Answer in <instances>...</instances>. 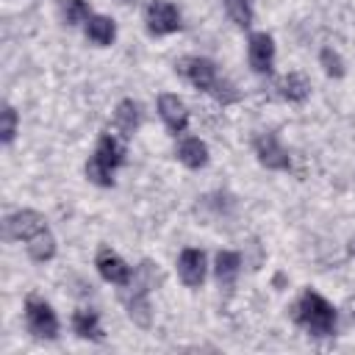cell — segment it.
Wrapping results in <instances>:
<instances>
[{"label": "cell", "mask_w": 355, "mask_h": 355, "mask_svg": "<svg viewBox=\"0 0 355 355\" xmlns=\"http://www.w3.org/2000/svg\"><path fill=\"white\" fill-rule=\"evenodd\" d=\"M128 147H125V136H119L116 130H105L92 153V158L86 161V178L94 186H114V172L125 164Z\"/></svg>", "instance_id": "6da1fadb"}, {"label": "cell", "mask_w": 355, "mask_h": 355, "mask_svg": "<svg viewBox=\"0 0 355 355\" xmlns=\"http://www.w3.org/2000/svg\"><path fill=\"white\" fill-rule=\"evenodd\" d=\"M252 150L258 155V164L266 166V169H275V172H283L291 166V155L288 150L280 144V139L272 133V130H263L252 139Z\"/></svg>", "instance_id": "5b68a950"}, {"label": "cell", "mask_w": 355, "mask_h": 355, "mask_svg": "<svg viewBox=\"0 0 355 355\" xmlns=\"http://www.w3.org/2000/svg\"><path fill=\"white\" fill-rule=\"evenodd\" d=\"M72 330H75L80 338L103 341V327H100V316H97V311H89V308L75 311V313H72Z\"/></svg>", "instance_id": "ac0fdd59"}, {"label": "cell", "mask_w": 355, "mask_h": 355, "mask_svg": "<svg viewBox=\"0 0 355 355\" xmlns=\"http://www.w3.org/2000/svg\"><path fill=\"white\" fill-rule=\"evenodd\" d=\"M225 11L230 17V22H236L239 28H250L252 25V0H225Z\"/></svg>", "instance_id": "ffe728a7"}, {"label": "cell", "mask_w": 355, "mask_h": 355, "mask_svg": "<svg viewBox=\"0 0 355 355\" xmlns=\"http://www.w3.org/2000/svg\"><path fill=\"white\" fill-rule=\"evenodd\" d=\"M144 22H147V31L153 36H169L175 31H180V11L169 3V0H153L144 11Z\"/></svg>", "instance_id": "52a82bcc"}, {"label": "cell", "mask_w": 355, "mask_h": 355, "mask_svg": "<svg viewBox=\"0 0 355 355\" xmlns=\"http://www.w3.org/2000/svg\"><path fill=\"white\" fill-rule=\"evenodd\" d=\"M294 322L308 333V336H316V338H327L336 333V324H338V316H336V308L316 291L305 288L300 294V300L294 302Z\"/></svg>", "instance_id": "3957f363"}, {"label": "cell", "mask_w": 355, "mask_h": 355, "mask_svg": "<svg viewBox=\"0 0 355 355\" xmlns=\"http://www.w3.org/2000/svg\"><path fill=\"white\" fill-rule=\"evenodd\" d=\"M116 36V25L111 17H103V14H92L86 19V39L97 47H108Z\"/></svg>", "instance_id": "2e32d148"}, {"label": "cell", "mask_w": 355, "mask_h": 355, "mask_svg": "<svg viewBox=\"0 0 355 355\" xmlns=\"http://www.w3.org/2000/svg\"><path fill=\"white\" fill-rule=\"evenodd\" d=\"M92 17V8L86 0H61V19L67 25H80Z\"/></svg>", "instance_id": "44dd1931"}, {"label": "cell", "mask_w": 355, "mask_h": 355, "mask_svg": "<svg viewBox=\"0 0 355 355\" xmlns=\"http://www.w3.org/2000/svg\"><path fill=\"white\" fill-rule=\"evenodd\" d=\"M28 255L36 263H47L55 255V239H53V233L50 230H42L33 239H28Z\"/></svg>", "instance_id": "d6986e66"}, {"label": "cell", "mask_w": 355, "mask_h": 355, "mask_svg": "<svg viewBox=\"0 0 355 355\" xmlns=\"http://www.w3.org/2000/svg\"><path fill=\"white\" fill-rule=\"evenodd\" d=\"M277 94H280L283 100H288V103H302V100H308V94H311V80H308L302 72H288V75L277 83Z\"/></svg>", "instance_id": "e0dca14e"}, {"label": "cell", "mask_w": 355, "mask_h": 355, "mask_svg": "<svg viewBox=\"0 0 355 355\" xmlns=\"http://www.w3.org/2000/svg\"><path fill=\"white\" fill-rule=\"evenodd\" d=\"M25 324H28V333L33 338L53 341L58 336V316H55L53 305L44 302L42 297H36V294H31L25 300Z\"/></svg>", "instance_id": "277c9868"}, {"label": "cell", "mask_w": 355, "mask_h": 355, "mask_svg": "<svg viewBox=\"0 0 355 355\" xmlns=\"http://www.w3.org/2000/svg\"><path fill=\"white\" fill-rule=\"evenodd\" d=\"M178 69L189 78V83H191L194 89L208 92V94L216 89V83H219V78H222V75L216 72V64H214L211 58H202V55H189V58H183Z\"/></svg>", "instance_id": "ba28073f"}, {"label": "cell", "mask_w": 355, "mask_h": 355, "mask_svg": "<svg viewBox=\"0 0 355 355\" xmlns=\"http://www.w3.org/2000/svg\"><path fill=\"white\" fill-rule=\"evenodd\" d=\"M141 119H144L141 105L128 97V100H122V103L116 105V111H114V130H116L119 136L130 139V136L141 128Z\"/></svg>", "instance_id": "4fadbf2b"}, {"label": "cell", "mask_w": 355, "mask_h": 355, "mask_svg": "<svg viewBox=\"0 0 355 355\" xmlns=\"http://www.w3.org/2000/svg\"><path fill=\"white\" fill-rule=\"evenodd\" d=\"M319 61H322V67H324V72L330 78H344V61H341V55L333 47H324L319 53Z\"/></svg>", "instance_id": "603a6c76"}, {"label": "cell", "mask_w": 355, "mask_h": 355, "mask_svg": "<svg viewBox=\"0 0 355 355\" xmlns=\"http://www.w3.org/2000/svg\"><path fill=\"white\" fill-rule=\"evenodd\" d=\"M247 61L250 69L258 75H272L275 67V39L266 31H258L247 39Z\"/></svg>", "instance_id": "9c48e42d"}, {"label": "cell", "mask_w": 355, "mask_h": 355, "mask_svg": "<svg viewBox=\"0 0 355 355\" xmlns=\"http://www.w3.org/2000/svg\"><path fill=\"white\" fill-rule=\"evenodd\" d=\"M178 161L189 169H202L208 164V144L197 136H186L178 144Z\"/></svg>", "instance_id": "5bb4252c"}, {"label": "cell", "mask_w": 355, "mask_h": 355, "mask_svg": "<svg viewBox=\"0 0 355 355\" xmlns=\"http://www.w3.org/2000/svg\"><path fill=\"white\" fill-rule=\"evenodd\" d=\"M17 122H19L17 108L6 103L3 111H0V139H3V144H11V141H14V136H17Z\"/></svg>", "instance_id": "7402d4cb"}, {"label": "cell", "mask_w": 355, "mask_h": 355, "mask_svg": "<svg viewBox=\"0 0 355 355\" xmlns=\"http://www.w3.org/2000/svg\"><path fill=\"white\" fill-rule=\"evenodd\" d=\"M178 275H180L183 286L200 288L202 280H205V252L194 250V247H186L178 258Z\"/></svg>", "instance_id": "7c38bea8"}, {"label": "cell", "mask_w": 355, "mask_h": 355, "mask_svg": "<svg viewBox=\"0 0 355 355\" xmlns=\"http://www.w3.org/2000/svg\"><path fill=\"white\" fill-rule=\"evenodd\" d=\"M42 230H47V219H44L39 211H31V208L14 211V214L6 216V222H3V236H6L8 241H28V239H33V236L42 233Z\"/></svg>", "instance_id": "8992f818"}, {"label": "cell", "mask_w": 355, "mask_h": 355, "mask_svg": "<svg viewBox=\"0 0 355 355\" xmlns=\"http://www.w3.org/2000/svg\"><path fill=\"white\" fill-rule=\"evenodd\" d=\"M94 266L100 272V277L105 283H114V286H128L130 283V266L111 250V247H100L97 250V258H94Z\"/></svg>", "instance_id": "30bf717a"}, {"label": "cell", "mask_w": 355, "mask_h": 355, "mask_svg": "<svg viewBox=\"0 0 355 355\" xmlns=\"http://www.w3.org/2000/svg\"><path fill=\"white\" fill-rule=\"evenodd\" d=\"M158 283V269L153 261H141L136 269H133V277L130 283L125 286L128 294H122V302L128 308V316L133 319V324L139 327H150L153 322V305H150V291L155 288Z\"/></svg>", "instance_id": "7a4b0ae2"}, {"label": "cell", "mask_w": 355, "mask_h": 355, "mask_svg": "<svg viewBox=\"0 0 355 355\" xmlns=\"http://www.w3.org/2000/svg\"><path fill=\"white\" fill-rule=\"evenodd\" d=\"M239 272H241V258H239V252H233V250L216 252V258H214V275H216V283H219L222 288H233Z\"/></svg>", "instance_id": "9a60e30c"}, {"label": "cell", "mask_w": 355, "mask_h": 355, "mask_svg": "<svg viewBox=\"0 0 355 355\" xmlns=\"http://www.w3.org/2000/svg\"><path fill=\"white\" fill-rule=\"evenodd\" d=\"M158 116L164 119L166 130L180 136L189 128V108L178 94H161L158 97Z\"/></svg>", "instance_id": "8fae6325"}]
</instances>
